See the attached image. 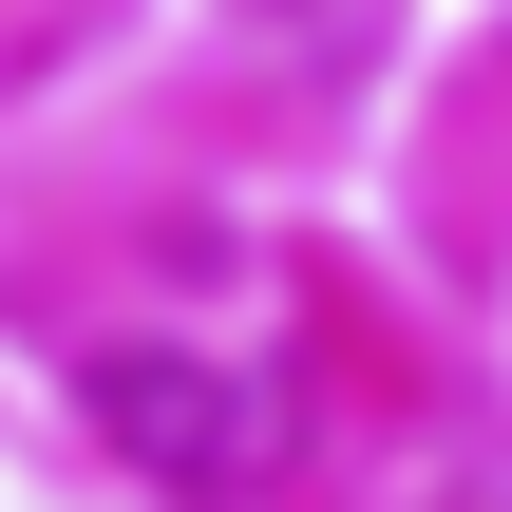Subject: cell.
Here are the masks:
<instances>
[{"label":"cell","mask_w":512,"mask_h":512,"mask_svg":"<svg viewBox=\"0 0 512 512\" xmlns=\"http://www.w3.org/2000/svg\"><path fill=\"white\" fill-rule=\"evenodd\" d=\"M76 399H95V437H133V456H152L171 494H266V475L304 456L266 380H209V361H152V342H114V361H95Z\"/></svg>","instance_id":"6da1fadb"}]
</instances>
